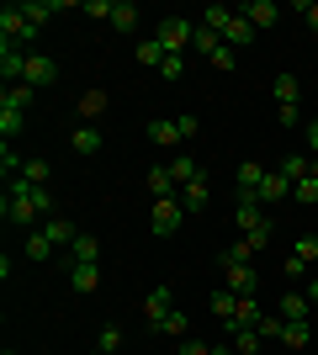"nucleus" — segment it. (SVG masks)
Returning a JSON list of instances; mask_svg holds the SVG:
<instances>
[{
    "mask_svg": "<svg viewBox=\"0 0 318 355\" xmlns=\"http://www.w3.org/2000/svg\"><path fill=\"white\" fill-rule=\"evenodd\" d=\"M154 43L165 48V59H181L186 48L197 43V21H186V16H165V21L154 27Z\"/></svg>",
    "mask_w": 318,
    "mask_h": 355,
    "instance_id": "f257e3e1",
    "label": "nucleus"
},
{
    "mask_svg": "<svg viewBox=\"0 0 318 355\" xmlns=\"http://www.w3.org/2000/svg\"><path fill=\"white\" fill-rule=\"evenodd\" d=\"M181 223H186V207H181V196H165V202H154V207H149V228H154L159 239H170L175 228H181Z\"/></svg>",
    "mask_w": 318,
    "mask_h": 355,
    "instance_id": "f03ea898",
    "label": "nucleus"
},
{
    "mask_svg": "<svg viewBox=\"0 0 318 355\" xmlns=\"http://www.w3.org/2000/svg\"><path fill=\"white\" fill-rule=\"evenodd\" d=\"M0 80L6 85H27V48L6 43V37H0Z\"/></svg>",
    "mask_w": 318,
    "mask_h": 355,
    "instance_id": "7ed1b4c3",
    "label": "nucleus"
},
{
    "mask_svg": "<svg viewBox=\"0 0 318 355\" xmlns=\"http://www.w3.org/2000/svg\"><path fill=\"white\" fill-rule=\"evenodd\" d=\"M0 37H6V43H32V37H37V27H27L21 6H6V11H0Z\"/></svg>",
    "mask_w": 318,
    "mask_h": 355,
    "instance_id": "20e7f679",
    "label": "nucleus"
},
{
    "mask_svg": "<svg viewBox=\"0 0 318 355\" xmlns=\"http://www.w3.org/2000/svg\"><path fill=\"white\" fill-rule=\"evenodd\" d=\"M170 313H175V292H170V286H154V292L143 297V318H149V329H159Z\"/></svg>",
    "mask_w": 318,
    "mask_h": 355,
    "instance_id": "39448f33",
    "label": "nucleus"
},
{
    "mask_svg": "<svg viewBox=\"0 0 318 355\" xmlns=\"http://www.w3.org/2000/svg\"><path fill=\"white\" fill-rule=\"evenodd\" d=\"M27 85H32V90L59 85V64L48 59V53H27Z\"/></svg>",
    "mask_w": 318,
    "mask_h": 355,
    "instance_id": "423d86ee",
    "label": "nucleus"
},
{
    "mask_svg": "<svg viewBox=\"0 0 318 355\" xmlns=\"http://www.w3.org/2000/svg\"><path fill=\"white\" fill-rule=\"evenodd\" d=\"M64 260H69V266H101V239H96V234H80L75 244L64 250Z\"/></svg>",
    "mask_w": 318,
    "mask_h": 355,
    "instance_id": "0eeeda50",
    "label": "nucleus"
},
{
    "mask_svg": "<svg viewBox=\"0 0 318 355\" xmlns=\"http://www.w3.org/2000/svg\"><path fill=\"white\" fill-rule=\"evenodd\" d=\"M271 101H276V106H297V101H303V80H297L292 69H281V74L271 80Z\"/></svg>",
    "mask_w": 318,
    "mask_h": 355,
    "instance_id": "6e6552de",
    "label": "nucleus"
},
{
    "mask_svg": "<svg viewBox=\"0 0 318 355\" xmlns=\"http://www.w3.org/2000/svg\"><path fill=\"white\" fill-rule=\"evenodd\" d=\"M101 144H106V138H101V128H96V122H80L75 133H69V148H75L80 159H91V154H101Z\"/></svg>",
    "mask_w": 318,
    "mask_h": 355,
    "instance_id": "1a4fd4ad",
    "label": "nucleus"
},
{
    "mask_svg": "<svg viewBox=\"0 0 318 355\" xmlns=\"http://www.w3.org/2000/svg\"><path fill=\"white\" fill-rule=\"evenodd\" d=\"M244 21H249V27L255 32H265V27H276V16H281V6H276V0H249V6H244Z\"/></svg>",
    "mask_w": 318,
    "mask_h": 355,
    "instance_id": "9d476101",
    "label": "nucleus"
},
{
    "mask_svg": "<svg viewBox=\"0 0 318 355\" xmlns=\"http://www.w3.org/2000/svg\"><path fill=\"white\" fill-rule=\"evenodd\" d=\"M143 186H149V196H154V202H165V196H181V186L170 180V164H154L149 175H143Z\"/></svg>",
    "mask_w": 318,
    "mask_h": 355,
    "instance_id": "9b49d317",
    "label": "nucleus"
},
{
    "mask_svg": "<svg viewBox=\"0 0 318 355\" xmlns=\"http://www.w3.org/2000/svg\"><path fill=\"white\" fill-rule=\"evenodd\" d=\"M265 175H271V170H265V164H260V159H244L239 170H233V180H239V191H249V196H260V186H265Z\"/></svg>",
    "mask_w": 318,
    "mask_h": 355,
    "instance_id": "f8f14e48",
    "label": "nucleus"
},
{
    "mask_svg": "<svg viewBox=\"0 0 318 355\" xmlns=\"http://www.w3.org/2000/svg\"><path fill=\"white\" fill-rule=\"evenodd\" d=\"M223 43L233 48V53H239V48H249V43H255V27H249V21H244V16L233 11V16H228V27H223Z\"/></svg>",
    "mask_w": 318,
    "mask_h": 355,
    "instance_id": "ddd939ff",
    "label": "nucleus"
},
{
    "mask_svg": "<svg viewBox=\"0 0 318 355\" xmlns=\"http://www.w3.org/2000/svg\"><path fill=\"white\" fill-rule=\"evenodd\" d=\"M287 196H292V180L281 175V170H271L265 186H260V207H276V202H287Z\"/></svg>",
    "mask_w": 318,
    "mask_h": 355,
    "instance_id": "4468645a",
    "label": "nucleus"
},
{
    "mask_svg": "<svg viewBox=\"0 0 318 355\" xmlns=\"http://www.w3.org/2000/svg\"><path fill=\"white\" fill-rule=\"evenodd\" d=\"M202 175H207V170H202V164L191 159V154H175V159H170V180H175L181 191L191 186V180H202Z\"/></svg>",
    "mask_w": 318,
    "mask_h": 355,
    "instance_id": "2eb2a0df",
    "label": "nucleus"
},
{
    "mask_svg": "<svg viewBox=\"0 0 318 355\" xmlns=\"http://www.w3.org/2000/svg\"><path fill=\"white\" fill-rule=\"evenodd\" d=\"M276 313H281L287 324H308V313H313V302H308L303 292H287L281 302H276Z\"/></svg>",
    "mask_w": 318,
    "mask_h": 355,
    "instance_id": "dca6fc26",
    "label": "nucleus"
},
{
    "mask_svg": "<svg viewBox=\"0 0 318 355\" xmlns=\"http://www.w3.org/2000/svg\"><path fill=\"white\" fill-rule=\"evenodd\" d=\"M260 318H265V308H260L255 297H239V313H233V324H223V334H233V329H255Z\"/></svg>",
    "mask_w": 318,
    "mask_h": 355,
    "instance_id": "f3484780",
    "label": "nucleus"
},
{
    "mask_svg": "<svg viewBox=\"0 0 318 355\" xmlns=\"http://www.w3.org/2000/svg\"><path fill=\"white\" fill-rule=\"evenodd\" d=\"M43 234L53 239V250H69V244L80 239V228H75L69 218H48V223H43Z\"/></svg>",
    "mask_w": 318,
    "mask_h": 355,
    "instance_id": "a211bd4d",
    "label": "nucleus"
},
{
    "mask_svg": "<svg viewBox=\"0 0 318 355\" xmlns=\"http://www.w3.org/2000/svg\"><path fill=\"white\" fill-rule=\"evenodd\" d=\"M75 106H80V122H96V117L106 112V106H112V96H106V90L96 85V90H85V96H80Z\"/></svg>",
    "mask_w": 318,
    "mask_h": 355,
    "instance_id": "6ab92c4d",
    "label": "nucleus"
},
{
    "mask_svg": "<svg viewBox=\"0 0 318 355\" xmlns=\"http://www.w3.org/2000/svg\"><path fill=\"white\" fill-rule=\"evenodd\" d=\"M149 144H159V148H175V144H181L175 117H154V122H149Z\"/></svg>",
    "mask_w": 318,
    "mask_h": 355,
    "instance_id": "aec40b11",
    "label": "nucleus"
},
{
    "mask_svg": "<svg viewBox=\"0 0 318 355\" xmlns=\"http://www.w3.org/2000/svg\"><path fill=\"white\" fill-rule=\"evenodd\" d=\"M69 286H75L80 297H91L96 286H101V266H69Z\"/></svg>",
    "mask_w": 318,
    "mask_h": 355,
    "instance_id": "412c9836",
    "label": "nucleus"
},
{
    "mask_svg": "<svg viewBox=\"0 0 318 355\" xmlns=\"http://www.w3.org/2000/svg\"><path fill=\"white\" fill-rule=\"evenodd\" d=\"M21 128H27V112H21V106H0V138H6V144H16V138H21Z\"/></svg>",
    "mask_w": 318,
    "mask_h": 355,
    "instance_id": "4be33fe9",
    "label": "nucleus"
},
{
    "mask_svg": "<svg viewBox=\"0 0 318 355\" xmlns=\"http://www.w3.org/2000/svg\"><path fill=\"white\" fill-rule=\"evenodd\" d=\"M233 313H239V292L218 286V292H212V318H218V324H233Z\"/></svg>",
    "mask_w": 318,
    "mask_h": 355,
    "instance_id": "5701e85b",
    "label": "nucleus"
},
{
    "mask_svg": "<svg viewBox=\"0 0 318 355\" xmlns=\"http://www.w3.org/2000/svg\"><path fill=\"white\" fill-rule=\"evenodd\" d=\"M207 175H202V180H191V186H186V191H181V207H186V218H191V212H207Z\"/></svg>",
    "mask_w": 318,
    "mask_h": 355,
    "instance_id": "b1692460",
    "label": "nucleus"
},
{
    "mask_svg": "<svg viewBox=\"0 0 318 355\" xmlns=\"http://www.w3.org/2000/svg\"><path fill=\"white\" fill-rule=\"evenodd\" d=\"M64 6H69V0H53V6H48V0H27V6H21V16H27V27H43L48 16L64 11Z\"/></svg>",
    "mask_w": 318,
    "mask_h": 355,
    "instance_id": "393cba45",
    "label": "nucleus"
},
{
    "mask_svg": "<svg viewBox=\"0 0 318 355\" xmlns=\"http://www.w3.org/2000/svg\"><path fill=\"white\" fill-rule=\"evenodd\" d=\"M53 254H59V250H53V239H48L43 228H32V234H27V260L43 266V260H53Z\"/></svg>",
    "mask_w": 318,
    "mask_h": 355,
    "instance_id": "a878e982",
    "label": "nucleus"
},
{
    "mask_svg": "<svg viewBox=\"0 0 318 355\" xmlns=\"http://www.w3.org/2000/svg\"><path fill=\"white\" fill-rule=\"evenodd\" d=\"M313 340H318V334L308 324H287V329H281V345H287V350H308Z\"/></svg>",
    "mask_w": 318,
    "mask_h": 355,
    "instance_id": "bb28decb",
    "label": "nucleus"
},
{
    "mask_svg": "<svg viewBox=\"0 0 318 355\" xmlns=\"http://www.w3.org/2000/svg\"><path fill=\"white\" fill-rule=\"evenodd\" d=\"M228 345H233L239 355H255L265 340H260V329H233V334H228Z\"/></svg>",
    "mask_w": 318,
    "mask_h": 355,
    "instance_id": "cd10ccee",
    "label": "nucleus"
},
{
    "mask_svg": "<svg viewBox=\"0 0 318 355\" xmlns=\"http://www.w3.org/2000/svg\"><path fill=\"white\" fill-rule=\"evenodd\" d=\"M112 27H117V32H138V6H133V0H117V11H112Z\"/></svg>",
    "mask_w": 318,
    "mask_h": 355,
    "instance_id": "c85d7f7f",
    "label": "nucleus"
},
{
    "mask_svg": "<svg viewBox=\"0 0 318 355\" xmlns=\"http://www.w3.org/2000/svg\"><path fill=\"white\" fill-rule=\"evenodd\" d=\"M308 164H313V159H308V154H287V159L276 164V170H281V175H287L292 186H297V180H308Z\"/></svg>",
    "mask_w": 318,
    "mask_h": 355,
    "instance_id": "c756f323",
    "label": "nucleus"
},
{
    "mask_svg": "<svg viewBox=\"0 0 318 355\" xmlns=\"http://www.w3.org/2000/svg\"><path fill=\"white\" fill-rule=\"evenodd\" d=\"M159 334H170V340H191V324H186V313L175 308V313L165 318V324H159Z\"/></svg>",
    "mask_w": 318,
    "mask_h": 355,
    "instance_id": "7c9ffc66",
    "label": "nucleus"
},
{
    "mask_svg": "<svg viewBox=\"0 0 318 355\" xmlns=\"http://www.w3.org/2000/svg\"><path fill=\"white\" fill-rule=\"evenodd\" d=\"M32 96H37V90H32V85H6V96H0V106H21V112H27V106H32Z\"/></svg>",
    "mask_w": 318,
    "mask_h": 355,
    "instance_id": "2f4dec72",
    "label": "nucleus"
},
{
    "mask_svg": "<svg viewBox=\"0 0 318 355\" xmlns=\"http://www.w3.org/2000/svg\"><path fill=\"white\" fill-rule=\"evenodd\" d=\"M48 175H53L48 159H27V164H21V180H27V186H48Z\"/></svg>",
    "mask_w": 318,
    "mask_h": 355,
    "instance_id": "473e14b6",
    "label": "nucleus"
},
{
    "mask_svg": "<svg viewBox=\"0 0 318 355\" xmlns=\"http://www.w3.org/2000/svg\"><path fill=\"white\" fill-rule=\"evenodd\" d=\"M191 48H197V53H207V59H212V53L223 48V37H218V32H212V27H202V21H197V43H191Z\"/></svg>",
    "mask_w": 318,
    "mask_h": 355,
    "instance_id": "72a5a7b5",
    "label": "nucleus"
},
{
    "mask_svg": "<svg viewBox=\"0 0 318 355\" xmlns=\"http://www.w3.org/2000/svg\"><path fill=\"white\" fill-rule=\"evenodd\" d=\"M21 164H27V159H21V154H16L11 144L0 148V175H6V180H16V175H21Z\"/></svg>",
    "mask_w": 318,
    "mask_h": 355,
    "instance_id": "f704fd0d",
    "label": "nucleus"
},
{
    "mask_svg": "<svg viewBox=\"0 0 318 355\" xmlns=\"http://www.w3.org/2000/svg\"><path fill=\"white\" fill-rule=\"evenodd\" d=\"M138 64H149V69H159V64H165V48L154 43V37H143V43H138Z\"/></svg>",
    "mask_w": 318,
    "mask_h": 355,
    "instance_id": "c9c22d12",
    "label": "nucleus"
},
{
    "mask_svg": "<svg viewBox=\"0 0 318 355\" xmlns=\"http://www.w3.org/2000/svg\"><path fill=\"white\" fill-rule=\"evenodd\" d=\"M96 350H101V355H117V350H122V329H117V324H106V329H101V340H96Z\"/></svg>",
    "mask_w": 318,
    "mask_h": 355,
    "instance_id": "e433bc0d",
    "label": "nucleus"
},
{
    "mask_svg": "<svg viewBox=\"0 0 318 355\" xmlns=\"http://www.w3.org/2000/svg\"><path fill=\"white\" fill-rule=\"evenodd\" d=\"M292 202L313 207V202H318V180H313V175H308V180H297V186H292Z\"/></svg>",
    "mask_w": 318,
    "mask_h": 355,
    "instance_id": "4c0bfd02",
    "label": "nucleus"
},
{
    "mask_svg": "<svg viewBox=\"0 0 318 355\" xmlns=\"http://www.w3.org/2000/svg\"><path fill=\"white\" fill-rule=\"evenodd\" d=\"M292 254L313 266V260H318V234H303V239H297V244H292Z\"/></svg>",
    "mask_w": 318,
    "mask_h": 355,
    "instance_id": "58836bf2",
    "label": "nucleus"
},
{
    "mask_svg": "<svg viewBox=\"0 0 318 355\" xmlns=\"http://www.w3.org/2000/svg\"><path fill=\"white\" fill-rule=\"evenodd\" d=\"M112 11H117V0H85V16L96 21H112Z\"/></svg>",
    "mask_w": 318,
    "mask_h": 355,
    "instance_id": "ea45409f",
    "label": "nucleus"
},
{
    "mask_svg": "<svg viewBox=\"0 0 318 355\" xmlns=\"http://www.w3.org/2000/svg\"><path fill=\"white\" fill-rule=\"evenodd\" d=\"M207 64H212V69H223V74H228V69H233V64H239V53H233V48L223 43V48H218V53H212Z\"/></svg>",
    "mask_w": 318,
    "mask_h": 355,
    "instance_id": "a19ab883",
    "label": "nucleus"
},
{
    "mask_svg": "<svg viewBox=\"0 0 318 355\" xmlns=\"http://www.w3.org/2000/svg\"><path fill=\"white\" fill-rule=\"evenodd\" d=\"M181 74H186V59H165V64H159V80H165V85H175Z\"/></svg>",
    "mask_w": 318,
    "mask_h": 355,
    "instance_id": "79ce46f5",
    "label": "nucleus"
},
{
    "mask_svg": "<svg viewBox=\"0 0 318 355\" xmlns=\"http://www.w3.org/2000/svg\"><path fill=\"white\" fill-rule=\"evenodd\" d=\"M281 276H292V282H297V276H308V260H297V254H287V266H281Z\"/></svg>",
    "mask_w": 318,
    "mask_h": 355,
    "instance_id": "37998d69",
    "label": "nucleus"
},
{
    "mask_svg": "<svg viewBox=\"0 0 318 355\" xmlns=\"http://www.w3.org/2000/svg\"><path fill=\"white\" fill-rule=\"evenodd\" d=\"M175 128H181V138H197V128H202V122L191 117V112H181V117H175Z\"/></svg>",
    "mask_w": 318,
    "mask_h": 355,
    "instance_id": "c03bdc74",
    "label": "nucleus"
},
{
    "mask_svg": "<svg viewBox=\"0 0 318 355\" xmlns=\"http://www.w3.org/2000/svg\"><path fill=\"white\" fill-rule=\"evenodd\" d=\"M276 117H281V128H297V117H303V112H297V106H276Z\"/></svg>",
    "mask_w": 318,
    "mask_h": 355,
    "instance_id": "a18cd8bd",
    "label": "nucleus"
},
{
    "mask_svg": "<svg viewBox=\"0 0 318 355\" xmlns=\"http://www.w3.org/2000/svg\"><path fill=\"white\" fill-rule=\"evenodd\" d=\"M181 355H212V345H202V340H181Z\"/></svg>",
    "mask_w": 318,
    "mask_h": 355,
    "instance_id": "49530a36",
    "label": "nucleus"
},
{
    "mask_svg": "<svg viewBox=\"0 0 318 355\" xmlns=\"http://www.w3.org/2000/svg\"><path fill=\"white\" fill-rule=\"evenodd\" d=\"M308 148H313V159H318V117H308Z\"/></svg>",
    "mask_w": 318,
    "mask_h": 355,
    "instance_id": "de8ad7c7",
    "label": "nucleus"
},
{
    "mask_svg": "<svg viewBox=\"0 0 318 355\" xmlns=\"http://www.w3.org/2000/svg\"><path fill=\"white\" fill-rule=\"evenodd\" d=\"M303 16H308V27L318 32V6H308V0H303Z\"/></svg>",
    "mask_w": 318,
    "mask_h": 355,
    "instance_id": "09e8293b",
    "label": "nucleus"
},
{
    "mask_svg": "<svg viewBox=\"0 0 318 355\" xmlns=\"http://www.w3.org/2000/svg\"><path fill=\"white\" fill-rule=\"evenodd\" d=\"M212 355H239V350H233V345L223 340V345H212Z\"/></svg>",
    "mask_w": 318,
    "mask_h": 355,
    "instance_id": "8fccbe9b",
    "label": "nucleus"
},
{
    "mask_svg": "<svg viewBox=\"0 0 318 355\" xmlns=\"http://www.w3.org/2000/svg\"><path fill=\"white\" fill-rule=\"evenodd\" d=\"M308 302H313V308H318V276H313V282H308Z\"/></svg>",
    "mask_w": 318,
    "mask_h": 355,
    "instance_id": "3c124183",
    "label": "nucleus"
},
{
    "mask_svg": "<svg viewBox=\"0 0 318 355\" xmlns=\"http://www.w3.org/2000/svg\"><path fill=\"white\" fill-rule=\"evenodd\" d=\"M308 175H313V180H318V159H313V164H308Z\"/></svg>",
    "mask_w": 318,
    "mask_h": 355,
    "instance_id": "603ef678",
    "label": "nucleus"
},
{
    "mask_svg": "<svg viewBox=\"0 0 318 355\" xmlns=\"http://www.w3.org/2000/svg\"><path fill=\"white\" fill-rule=\"evenodd\" d=\"M6 355H16V350H6Z\"/></svg>",
    "mask_w": 318,
    "mask_h": 355,
    "instance_id": "864d4df0",
    "label": "nucleus"
},
{
    "mask_svg": "<svg viewBox=\"0 0 318 355\" xmlns=\"http://www.w3.org/2000/svg\"><path fill=\"white\" fill-rule=\"evenodd\" d=\"M96 355H101V350H96Z\"/></svg>",
    "mask_w": 318,
    "mask_h": 355,
    "instance_id": "5fc2aeb1",
    "label": "nucleus"
},
{
    "mask_svg": "<svg viewBox=\"0 0 318 355\" xmlns=\"http://www.w3.org/2000/svg\"><path fill=\"white\" fill-rule=\"evenodd\" d=\"M313 345H318V340H313Z\"/></svg>",
    "mask_w": 318,
    "mask_h": 355,
    "instance_id": "6e6d98bb",
    "label": "nucleus"
}]
</instances>
